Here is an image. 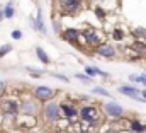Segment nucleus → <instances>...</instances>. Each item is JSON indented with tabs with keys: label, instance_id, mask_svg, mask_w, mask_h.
Listing matches in <instances>:
<instances>
[{
	"label": "nucleus",
	"instance_id": "33",
	"mask_svg": "<svg viewBox=\"0 0 146 133\" xmlns=\"http://www.w3.org/2000/svg\"><path fill=\"white\" fill-rule=\"evenodd\" d=\"M51 133H63V132H51Z\"/></svg>",
	"mask_w": 146,
	"mask_h": 133
},
{
	"label": "nucleus",
	"instance_id": "22",
	"mask_svg": "<svg viewBox=\"0 0 146 133\" xmlns=\"http://www.w3.org/2000/svg\"><path fill=\"white\" fill-rule=\"evenodd\" d=\"M131 34H133L136 39H139V41H141V39H145V38H146V29H145V28H134V29L131 31Z\"/></svg>",
	"mask_w": 146,
	"mask_h": 133
},
{
	"label": "nucleus",
	"instance_id": "25",
	"mask_svg": "<svg viewBox=\"0 0 146 133\" xmlns=\"http://www.w3.org/2000/svg\"><path fill=\"white\" fill-rule=\"evenodd\" d=\"M51 77H54V79H58V80H61V82H65V84H68V82H70V79H68L66 75L58 73V72H51Z\"/></svg>",
	"mask_w": 146,
	"mask_h": 133
},
{
	"label": "nucleus",
	"instance_id": "10",
	"mask_svg": "<svg viewBox=\"0 0 146 133\" xmlns=\"http://www.w3.org/2000/svg\"><path fill=\"white\" fill-rule=\"evenodd\" d=\"M95 53L99 55V56H102V58H106V60H112L114 56H115V48L109 44V43H100L97 48H95Z\"/></svg>",
	"mask_w": 146,
	"mask_h": 133
},
{
	"label": "nucleus",
	"instance_id": "30",
	"mask_svg": "<svg viewBox=\"0 0 146 133\" xmlns=\"http://www.w3.org/2000/svg\"><path fill=\"white\" fill-rule=\"evenodd\" d=\"M104 133H119V132H117L115 128H107V130H106Z\"/></svg>",
	"mask_w": 146,
	"mask_h": 133
},
{
	"label": "nucleus",
	"instance_id": "6",
	"mask_svg": "<svg viewBox=\"0 0 146 133\" xmlns=\"http://www.w3.org/2000/svg\"><path fill=\"white\" fill-rule=\"evenodd\" d=\"M102 111H104V114H106L107 118H112V120H119V118L124 116V107H122L119 102H115V101L106 102V104L102 106Z\"/></svg>",
	"mask_w": 146,
	"mask_h": 133
},
{
	"label": "nucleus",
	"instance_id": "5",
	"mask_svg": "<svg viewBox=\"0 0 146 133\" xmlns=\"http://www.w3.org/2000/svg\"><path fill=\"white\" fill-rule=\"evenodd\" d=\"M56 94H58V91L53 89V87H48V85H37L36 89L33 91V97L36 101H39V102H42V104L53 101Z\"/></svg>",
	"mask_w": 146,
	"mask_h": 133
},
{
	"label": "nucleus",
	"instance_id": "13",
	"mask_svg": "<svg viewBox=\"0 0 146 133\" xmlns=\"http://www.w3.org/2000/svg\"><path fill=\"white\" fill-rule=\"evenodd\" d=\"M85 75H87V77H90V79H95V77L110 79V73H107V72H102L99 66H95V65H87V66H85Z\"/></svg>",
	"mask_w": 146,
	"mask_h": 133
},
{
	"label": "nucleus",
	"instance_id": "26",
	"mask_svg": "<svg viewBox=\"0 0 146 133\" xmlns=\"http://www.w3.org/2000/svg\"><path fill=\"white\" fill-rule=\"evenodd\" d=\"M75 79H78V80H82V82H92V80H94V79L87 77L85 73H75Z\"/></svg>",
	"mask_w": 146,
	"mask_h": 133
},
{
	"label": "nucleus",
	"instance_id": "8",
	"mask_svg": "<svg viewBox=\"0 0 146 133\" xmlns=\"http://www.w3.org/2000/svg\"><path fill=\"white\" fill-rule=\"evenodd\" d=\"M60 111H61V118H65L68 121H73L75 118H78V107L70 101L60 102Z\"/></svg>",
	"mask_w": 146,
	"mask_h": 133
},
{
	"label": "nucleus",
	"instance_id": "14",
	"mask_svg": "<svg viewBox=\"0 0 146 133\" xmlns=\"http://www.w3.org/2000/svg\"><path fill=\"white\" fill-rule=\"evenodd\" d=\"M61 7L66 14H75L82 9V0H63Z\"/></svg>",
	"mask_w": 146,
	"mask_h": 133
},
{
	"label": "nucleus",
	"instance_id": "35",
	"mask_svg": "<svg viewBox=\"0 0 146 133\" xmlns=\"http://www.w3.org/2000/svg\"><path fill=\"white\" fill-rule=\"evenodd\" d=\"M145 41H146V38H145Z\"/></svg>",
	"mask_w": 146,
	"mask_h": 133
},
{
	"label": "nucleus",
	"instance_id": "15",
	"mask_svg": "<svg viewBox=\"0 0 146 133\" xmlns=\"http://www.w3.org/2000/svg\"><path fill=\"white\" fill-rule=\"evenodd\" d=\"M15 125L19 128H33L36 125V118L34 116H24V114H19L17 120H15Z\"/></svg>",
	"mask_w": 146,
	"mask_h": 133
},
{
	"label": "nucleus",
	"instance_id": "17",
	"mask_svg": "<svg viewBox=\"0 0 146 133\" xmlns=\"http://www.w3.org/2000/svg\"><path fill=\"white\" fill-rule=\"evenodd\" d=\"M129 130H131V133H146V125L138 120H133V121H129Z\"/></svg>",
	"mask_w": 146,
	"mask_h": 133
},
{
	"label": "nucleus",
	"instance_id": "18",
	"mask_svg": "<svg viewBox=\"0 0 146 133\" xmlns=\"http://www.w3.org/2000/svg\"><path fill=\"white\" fill-rule=\"evenodd\" d=\"M14 0H9L7 3H5V7H3V17L5 19H12L14 15H15V7H14Z\"/></svg>",
	"mask_w": 146,
	"mask_h": 133
},
{
	"label": "nucleus",
	"instance_id": "9",
	"mask_svg": "<svg viewBox=\"0 0 146 133\" xmlns=\"http://www.w3.org/2000/svg\"><path fill=\"white\" fill-rule=\"evenodd\" d=\"M117 91H119V94H124V96L138 101V102H146V101L141 97V91H139L136 85H119Z\"/></svg>",
	"mask_w": 146,
	"mask_h": 133
},
{
	"label": "nucleus",
	"instance_id": "12",
	"mask_svg": "<svg viewBox=\"0 0 146 133\" xmlns=\"http://www.w3.org/2000/svg\"><path fill=\"white\" fill-rule=\"evenodd\" d=\"M29 22H31V26H33V29H34V31H37V33H41V34H46V26H44L42 10H41V9H37L36 17H31V19H29Z\"/></svg>",
	"mask_w": 146,
	"mask_h": 133
},
{
	"label": "nucleus",
	"instance_id": "11",
	"mask_svg": "<svg viewBox=\"0 0 146 133\" xmlns=\"http://www.w3.org/2000/svg\"><path fill=\"white\" fill-rule=\"evenodd\" d=\"M82 38L85 39V43H87L88 46H94V48H97V46L102 43L95 29H85V31H82Z\"/></svg>",
	"mask_w": 146,
	"mask_h": 133
},
{
	"label": "nucleus",
	"instance_id": "23",
	"mask_svg": "<svg viewBox=\"0 0 146 133\" xmlns=\"http://www.w3.org/2000/svg\"><path fill=\"white\" fill-rule=\"evenodd\" d=\"M110 36H112V39H114V41H122V39H124V36H126V33H124L122 29H119V28H117V29H114V31H112Z\"/></svg>",
	"mask_w": 146,
	"mask_h": 133
},
{
	"label": "nucleus",
	"instance_id": "28",
	"mask_svg": "<svg viewBox=\"0 0 146 133\" xmlns=\"http://www.w3.org/2000/svg\"><path fill=\"white\" fill-rule=\"evenodd\" d=\"M10 36H12V39H15V41H17V39H21V38H22V31H19V29H14V31L10 33Z\"/></svg>",
	"mask_w": 146,
	"mask_h": 133
},
{
	"label": "nucleus",
	"instance_id": "29",
	"mask_svg": "<svg viewBox=\"0 0 146 133\" xmlns=\"http://www.w3.org/2000/svg\"><path fill=\"white\" fill-rule=\"evenodd\" d=\"M5 91H7V84H5L3 80H0V97L5 94Z\"/></svg>",
	"mask_w": 146,
	"mask_h": 133
},
{
	"label": "nucleus",
	"instance_id": "1",
	"mask_svg": "<svg viewBox=\"0 0 146 133\" xmlns=\"http://www.w3.org/2000/svg\"><path fill=\"white\" fill-rule=\"evenodd\" d=\"M78 116L83 123H88L87 126H92V128H97V125L100 123L99 121V109L92 104H85L78 109Z\"/></svg>",
	"mask_w": 146,
	"mask_h": 133
},
{
	"label": "nucleus",
	"instance_id": "4",
	"mask_svg": "<svg viewBox=\"0 0 146 133\" xmlns=\"http://www.w3.org/2000/svg\"><path fill=\"white\" fill-rule=\"evenodd\" d=\"M19 113L24 114V116H34L41 113V106H39V101H36L34 97H24V99L19 102Z\"/></svg>",
	"mask_w": 146,
	"mask_h": 133
},
{
	"label": "nucleus",
	"instance_id": "21",
	"mask_svg": "<svg viewBox=\"0 0 146 133\" xmlns=\"http://www.w3.org/2000/svg\"><path fill=\"white\" fill-rule=\"evenodd\" d=\"M94 14L97 15L99 21H106V17H107V10L102 9L100 5H95V7H94Z\"/></svg>",
	"mask_w": 146,
	"mask_h": 133
},
{
	"label": "nucleus",
	"instance_id": "36",
	"mask_svg": "<svg viewBox=\"0 0 146 133\" xmlns=\"http://www.w3.org/2000/svg\"><path fill=\"white\" fill-rule=\"evenodd\" d=\"M0 120H2V118H0Z\"/></svg>",
	"mask_w": 146,
	"mask_h": 133
},
{
	"label": "nucleus",
	"instance_id": "19",
	"mask_svg": "<svg viewBox=\"0 0 146 133\" xmlns=\"http://www.w3.org/2000/svg\"><path fill=\"white\" fill-rule=\"evenodd\" d=\"M92 94L94 96H102V97H107V99H112V94H110L107 89H104L102 85H95L92 89Z\"/></svg>",
	"mask_w": 146,
	"mask_h": 133
},
{
	"label": "nucleus",
	"instance_id": "32",
	"mask_svg": "<svg viewBox=\"0 0 146 133\" xmlns=\"http://www.w3.org/2000/svg\"><path fill=\"white\" fill-rule=\"evenodd\" d=\"M141 97L146 101V89H145V91H141Z\"/></svg>",
	"mask_w": 146,
	"mask_h": 133
},
{
	"label": "nucleus",
	"instance_id": "27",
	"mask_svg": "<svg viewBox=\"0 0 146 133\" xmlns=\"http://www.w3.org/2000/svg\"><path fill=\"white\" fill-rule=\"evenodd\" d=\"M129 80H131L133 84H141V75H134V73H131V75H129Z\"/></svg>",
	"mask_w": 146,
	"mask_h": 133
},
{
	"label": "nucleus",
	"instance_id": "7",
	"mask_svg": "<svg viewBox=\"0 0 146 133\" xmlns=\"http://www.w3.org/2000/svg\"><path fill=\"white\" fill-rule=\"evenodd\" d=\"M61 39H65V41H68L70 44H72L73 48H76V50H80V38H82V31L80 29H76V28H66V29H63L61 33Z\"/></svg>",
	"mask_w": 146,
	"mask_h": 133
},
{
	"label": "nucleus",
	"instance_id": "3",
	"mask_svg": "<svg viewBox=\"0 0 146 133\" xmlns=\"http://www.w3.org/2000/svg\"><path fill=\"white\" fill-rule=\"evenodd\" d=\"M0 107H2V118H3V120H12V121H15L17 116L21 114V113H19V101L12 99V97H10V99H2Z\"/></svg>",
	"mask_w": 146,
	"mask_h": 133
},
{
	"label": "nucleus",
	"instance_id": "34",
	"mask_svg": "<svg viewBox=\"0 0 146 133\" xmlns=\"http://www.w3.org/2000/svg\"><path fill=\"white\" fill-rule=\"evenodd\" d=\"M0 104H2V97H0Z\"/></svg>",
	"mask_w": 146,
	"mask_h": 133
},
{
	"label": "nucleus",
	"instance_id": "24",
	"mask_svg": "<svg viewBox=\"0 0 146 133\" xmlns=\"http://www.w3.org/2000/svg\"><path fill=\"white\" fill-rule=\"evenodd\" d=\"M12 50H14L12 44H9V43H7V44H2V46H0V58H3L5 55H9Z\"/></svg>",
	"mask_w": 146,
	"mask_h": 133
},
{
	"label": "nucleus",
	"instance_id": "31",
	"mask_svg": "<svg viewBox=\"0 0 146 133\" xmlns=\"http://www.w3.org/2000/svg\"><path fill=\"white\" fill-rule=\"evenodd\" d=\"M3 19H5V17H3V9H0V22H2Z\"/></svg>",
	"mask_w": 146,
	"mask_h": 133
},
{
	"label": "nucleus",
	"instance_id": "2",
	"mask_svg": "<svg viewBox=\"0 0 146 133\" xmlns=\"http://www.w3.org/2000/svg\"><path fill=\"white\" fill-rule=\"evenodd\" d=\"M41 114H42V118H44L46 123H49V125L58 123V121L61 120L60 102H56V101H49V102H46V104L42 106V109H41Z\"/></svg>",
	"mask_w": 146,
	"mask_h": 133
},
{
	"label": "nucleus",
	"instance_id": "20",
	"mask_svg": "<svg viewBox=\"0 0 146 133\" xmlns=\"http://www.w3.org/2000/svg\"><path fill=\"white\" fill-rule=\"evenodd\" d=\"M131 48L134 50V51H138V55H145L146 53V43H143V41H139V39H136L133 44H131Z\"/></svg>",
	"mask_w": 146,
	"mask_h": 133
},
{
	"label": "nucleus",
	"instance_id": "16",
	"mask_svg": "<svg viewBox=\"0 0 146 133\" xmlns=\"http://www.w3.org/2000/svg\"><path fill=\"white\" fill-rule=\"evenodd\" d=\"M34 51H36L37 60H39L42 65H49V63H51V58H49V55H48V53H46V51H44L41 46H36V50H34Z\"/></svg>",
	"mask_w": 146,
	"mask_h": 133
}]
</instances>
